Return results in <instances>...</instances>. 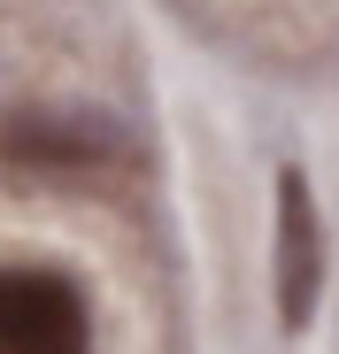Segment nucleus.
Wrapping results in <instances>:
<instances>
[{
  "mask_svg": "<svg viewBox=\"0 0 339 354\" xmlns=\"http://www.w3.org/2000/svg\"><path fill=\"white\" fill-rule=\"evenodd\" d=\"M0 354H93L85 292L62 270H0Z\"/></svg>",
  "mask_w": 339,
  "mask_h": 354,
  "instance_id": "1",
  "label": "nucleus"
},
{
  "mask_svg": "<svg viewBox=\"0 0 339 354\" xmlns=\"http://www.w3.org/2000/svg\"><path fill=\"white\" fill-rule=\"evenodd\" d=\"M324 292V216L301 169H277V324L301 331Z\"/></svg>",
  "mask_w": 339,
  "mask_h": 354,
  "instance_id": "2",
  "label": "nucleus"
}]
</instances>
